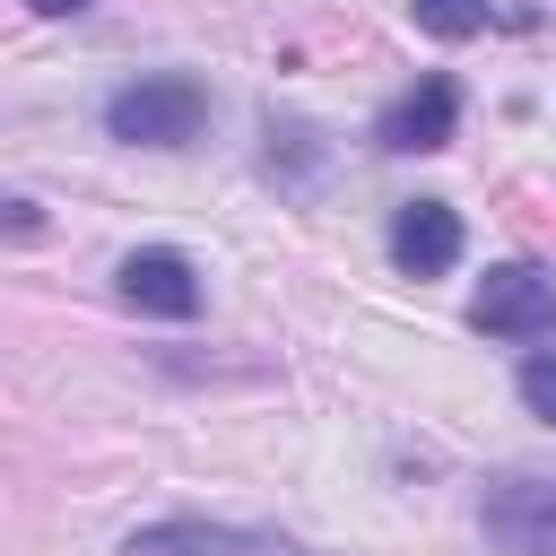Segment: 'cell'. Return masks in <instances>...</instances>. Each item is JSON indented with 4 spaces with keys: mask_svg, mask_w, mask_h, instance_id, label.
I'll return each mask as SVG.
<instances>
[{
    "mask_svg": "<svg viewBox=\"0 0 556 556\" xmlns=\"http://www.w3.org/2000/svg\"><path fill=\"white\" fill-rule=\"evenodd\" d=\"M35 17H78V9H96V0H26Z\"/></svg>",
    "mask_w": 556,
    "mask_h": 556,
    "instance_id": "10",
    "label": "cell"
},
{
    "mask_svg": "<svg viewBox=\"0 0 556 556\" xmlns=\"http://www.w3.org/2000/svg\"><path fill=\"white\" fill-rule=\"evenodd\" d=\"M452 130H460V87H452V78H417V87L374 122V139H382L391 156H434V148H452Z\"/></svg>",
    "mask_w": 556,
    "mask_h": 556,
    "instance_id": "4",
    "label": "cell"
},
{
    "mask_svg": "<svg viewBox=\"0 0 556 556\" xmlns=\"http://www.w3.org/2000/svg\"><path fill=\"white\" fill-rule=\"evenodd\" d=\"M521 400H530V417H547V426H556V348L521 356Z\"/></svg>",
    "mask_w": 556,
    "mask_h": 556,
    "instance_id": "9",
    "label": "cell"
},
{
    "mask_svg": "<svg viewBox=\"0 0 556 556\" xmlns=\"http://www.w3.org/2000/svg\"><path fill=\"white\" fill-rule=\"evenodd\" d=\"M391 261H400L408 278H443V269L460 261V217H452V200H408V208L391 217Z\"/></svg>",
    "mask_w": 556,
    "mask_h": 556,
    "instance_id": "7",
    "label": "cell"
},
{
    "mask_svg": "<svg viewBox=\"0 0 556 556\" xmlns=\"http://www.w3.org/2000/svg\"><path fill=\"white\" fill-rule=\"evenodd\" d=\"M469 321H478V330H495V339H547V330H556V278H547V269H530V261L486 269V287H478Z\"/></svg>",
    "mask_w": 556,
    "mask_h": 556,
    "instance_id": "2",
    "label": "cell"
},
{
    "mask_svg": "<svg viewBox=\"0 0 556 556\" xmlns=\"http://www.w3.org/2000/svg\"><path fill=\"white\" fill-rule=\"evenodd\" d=\"M122 556H295V547L261 530H226V521H148L122 539Z\"/></svg>",
    "mask_w": 556,
    "mask_h": 556,
    "instance_id": "6",
    "label": "cell"
},
{
    "mask_svg": "<svg viewBox=\"0 0 556 556\" xmlns=\"http://www.w3.org/2000/svg\"><path fill=\"white\" fill-rule=\"evenodd\" d=\"M408 9H417V26H426L434 43H460V35L486 26V0H408Z\"/></svg>",
    "mask_w": 556,
    "mask_h": 556,
    "instance_id": "8",
    "label": "cell"
},
{
    "mask_svg": "<svg viewBox=\"0 0 556 556\" xmlns=\"http://www.w3.org/2000/svg\"><path fill=\"white\" fill-rule=\"evenodd\" d=\"M200 122H208V87L182 78V70L130 78V87H113V104H104V130L130 139V148H191Z\"/></svg>",
    "mask_w": 556,
    "mask_h": 556,
    "instance_id": "1",
    "label": "cell"
},
{
    "mask_svg": "<svg viewBox=\"0 0 556 556\" xmlns=\"http://www.w3.org/2000/svg\"><path fill=\"white\" fill-rule=\"evenodd\" d=\"M113 278H122V304H139V313H156V321H191V313H200V269H191L182 252H165V243L130 252Z\"/></svg>",
    "mask_w": 556,
    "mask_h": 556,
    "instance_id": "5",
    "label": "cell"
},
{
    "mask_svg": "<svg viewBox=\"0 0 556 556\" xmlns=\"http://www.w3.org/2000/svg\"><path fill=\"white\" fill-rule=\"evenodd\" d=\"M478 513L504 556H556V478H495Z\"/></svg>",
    "mask_w": 556,
    "mask_h": 556,
    "instance_id": "3",
    "label": "cell"
}]
</instances>
